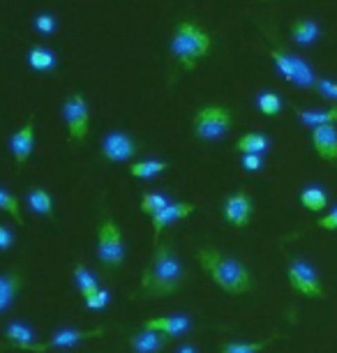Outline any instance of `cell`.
<instances>
[{
  "label": "cell",
  "mask_w": 337,
  "mask_h": 353,
  "mask_svg": "<svg viewBox=\"0 0 337 353\" xmlns=\"http://www.w3.org/2000/svg\"><path fill=\"white\" fill-rule=\"evenodd\" d=\"M185 279V265L171 245L162 243L153 250V256L143 270L141 289L148 298H167L181 289Z\"/></svg>",
  "instance_id": "1"
},
{
  "label": "cell",
  "mask_w": 337,
  "mask_h": 353,
  "mask_svg": "<svg viewBox=\"0 0 337 353\" xmlns=\"http://www.w3.org/2000/svg\"><path fill=\"white\" fill-rule=\"evenodd\" d=\"M199 265L229 296H245L252 291V272L241 259L224 254L217 248H201Z\"/></svg>",
  "instance_id": "2"
},
{
  "label": "cell",
  "mask_w": 337,
  "mask_h": 353,
  "mask_svg": "<svg viewBox=\"0 0 337 353\" xmlns=\"http://www.w3.org/2000/svg\"><path fill=\"white\" fill-rule=\"evenodd\" d=\"M171 56L181 63L185 70H194L201 58H206L213 51V39L208 30L196 21H181L171 37Z\"/></svg>",
  "instance_id": "3"
},
{
  "label": "cell",
  "mask_w": 337,
  "mask_h": 353,
  "mask_svg": "<svg viewBox=\"0 0 337 353\" xmlns=\"http://www.w3.org/2000/svg\"><path fill=\"white\" fill-rule=\"evenodd\" d=\"M192 128H194L196 139H201V141H222L234 128V113H231L229 106L222 104L203 106V109L196 111Z\"/></svg>",
  "instance_id": "4"
},
{
  "label": "cell",
  "mask_w": 337,
  "mask_h": 353,
  "mask_svg": "<svg viewBox=\"0 0 337 353\" xmlns=\"http://www.w3.org/2000/svg\"><path fill=\"white\" fill-rule=\"evenodd\" d=\"M97 259L107 268H121L125 261V241L123 231L114 219H104L97 229Z\"/></svg>",
  "instance_id": "5"
},
{
  "label": "cell",
  "mask_w": 337,
  "mask_h": 353,
  "mask_svg": "<svg viewBox=\"0 0 337 353\" xmlns=\"http://www.w3.org/2000/svg\"><path fill=\"white\" fill-rule=\"evenodd\" d=\"M287 277H289V284L296 293L305 298H326V291H323V284L319 279V272L309 261L305 259H292L289 261V268H287Z\"/></svg>",
  "instance_id": "6"
},
{
  "label": "cell",
  "mask_w": 337,
  "mask_h": 353,
  "mask_svg": "<svg viewBox=\"0 0 337 353\" xmlns=\"http://www.w3.org/2000/svg\"><path fill=\"white\" fill-rule=\"evenodd\" d=\"M268 53H270V61L275 63L277 72H280L287 83L298 85V88H309V85L316 81L312 68H309L303 58L294 56V53L277 51V49H270Z\"/></svg>",
  "instance_id": "7"
},
{
  "label": "cell",
  "mask_w": 337,
  "mask_h": 353,
  "mask_svg": "<svg viewBox=\"0 0 337 353\" xmlns=\"http://www.w3.org/2000/svg\"><path fill=\"white\" fill-rule=\"evenodd\" d=\"M63 118L68 125L70 141H83L90 132V109L81 92H74L63 102Z\"/></svg>",
  "instance_id": "8"
},
{
  "label": "cell",
  "mask_w": 337,
  "mask_h": 353,
  "mask_svg": "<svg viewBox=\"0 0 337 353\" xmlns=\"http://www.w3.org/2000/svg\"><path fill=\"white\" fill-rule=\"evenodd\" d=\"M107 328H95V330H76V328H61L56 332L49 342L44 344H32L30 353H46V351H54V349H72V346L85 342V339H95L102 337Z\"/></svg>",
  "instance_id": "9"
},
{
  "label": "cell",
  "mask_w": 337,
  "mask_h": 353,
  "mask_svg": "<svg viewBox=\"0 0 337 353\" xmlns=\"http://www.w3.org/2000/svg\"><path fill=\"white\" fill-rule=\"evenodd\" d=\"M139 152L136 141L125 132H109L102 141V155L109 159L111 164L132 162Z\"/></svg>",
  "instance_id": "10"
},
{
  "label": "cell",
  "mask_w": 337,
  "mask_h": 353,
  "mask_svg": "<svg viewBox=\"0 0 337 353\" xmlns=\"http://www.w3.org/2000/svg\"><path fill=\"white\" fill-rule=\"evenodd\" d=\"M32 148H35V113H30L28 123L10 137V152H12V157L17 159L19 171L28 164V159L32 155Z\"/></svg>",
  "instance_id": "11"
},
{
  "label": "cell",
  "mask_w": 337,
  "mask_h": 353,
  "mask_svg": "<svg viewBox=\"0 0 337 353\" xmlns=\"http://www.w3.org/2000/svg\"><path fill=\"white\" fill-rule=\"evenodd\" d=\"M224 219L236 226V229H243L245 224H249L252 219V210H254V203H252V196L247 192H236V194H229L224 199Z\"/></svg>",
  "instance_id": "12"
},
{
  "label": "cell",
  "mask_w": 337,
  "mask_h": 353,
  "mask_svg": "<svg viewBox=\"0 0 337 353\" xmlns=\"http://www.w3.org/2000/svg\"><path fill=\"white\" fill-rule=\"evenodd\" d=\"M312 145L314 152L323 162L337 164V128L335 125H321L312 130Z\"/></svg>",
  "instance_id": "13"
},
{
  "label": "cell",
  "mask_w": 337,
  "mask_h": 353,
  "mask_svg": "<svg viewBox=\"0 0 337 353\" xmlns=\"http://www.w3.org/2000/svg\"><path fill=\"white\" fill-rule=\"evenodd\" d=\"M143 328L146 330H155V332H162L167 337H183L187 335L192 330V319L185 316V314H174V316H157V319H148L143 321Z\"/></svg>",
  "instance_id": "14"
},
{
  "label": "cell",
  "mask_w": 337,
  "mask_h": 353,
  "mask_svg": "<svg viewBox=\"0 0 337 353\" xmlns=\"http://www.w3.org/2000/svg\"><path fill=\"white\" fill-rule=\"evenodd\" d=\"M196 210L194 203H187V201H174L169 203L167 208L160 210L157 215L153 217V233H155V241L160 238V233L167 229V226L176 224V222H183L185 217H190L192 212Z\"/></svg>",
  "instance_id": "15"
},
{
  "label": "cell",
  "mask_w": 337,
  "mask_h": 353,
  "mask_svg": "<svg viewBox=\"0 0 337 353\" xmlns=\"http://www.w3.org/2000/svg\"><path fill=\"white\" fill-rule=\"evenodd\" d=\"M23 289V277L19 270H8L0 272V314H5L14 301L19 298V293Z\"/></svg>",
  "instance_id": "16"
},
{
  "label": "cell",
  "mask_w": 337,
  "mask_h": 353,
  "mask_svg": "<svg viewBox=\"0 0 337 353\" xmlns=\"http://www.w3.org/2000/svg\"><path fill=\"white\" fill-rule=\"evenodd\" d=\"M169 342H171V337L143 328V330H139L136 335H132L130 346L134 353H162L169 346Z\"/></svg>",
  "instance_id": "17"
},
{
  "label": "cell",
  "mask_w": 337,
  "mask_h": 353,
  "mask_svg": "<svg viewBox=\"0 0 337 353\" xmlns=\"http://www.w3.org/2000/svg\"><path fill=\"white\" fill-rule=\"evenodd\" d=\"M289 32H292L294 44H298V46H312L316 39L321 37L319 23L312 21V19H296Z\"/></svg>",
  "instance_id": "18"
},
{
  "label": "cell",
  "mask_w": 337,
  "mask_h": 353,
  "mask_svg": "<svg viewBox=\"0 0 337 353\" xmlns=\"http://www.w3.org/2000/svg\"><path fill=\"white\" fill-rule=\"evenodd\" d=\"M5 337H8V342L14 346V349H21V351H30V346L37 344L35 342V330L23 321L10 323L8 328H5Z\"/></svg>",
  "instance_id": "19"
},
{
  "label": "cell",
  "mask_w": 337,
  "mask_h": 353,
  "mask_svg": "<svg viewBox=\"0 0 337 353\" xmlns=\"http://www.w3.org/2000/svg\"><path fill=\"white\" fill-rule=\"evenodd\" d=\"M294 113L298 123L309 130L321 128V125H337V106H330V109L323 111H300L298 106H294Z\"/></svg>",
  "instance_id": "20"
},
{
  "label": "cell",
  "mask_w": 337,
  "mask_h": 353,
  "mask_svg": "<svg viewBox=\"0 0 337 353\" xmlns=\"http://www.w3.org/2000/svg\"><path fill=\"white\" fill-rule=\"evenodd\" d=\"M25 203H28V208L35 212V215H42L46 219H54L56 210H54V199L51 194L42 188H35L30 190L28 194H25Z\"/></svg>",
  "instance_id": "21"
},
{
  "label": "cell",
  "mask_w": 337,
  "mask_h": 353,
  "mask_svg": "<svg viewBox=\"0 0 337 353\" xmlns=\"http://www.w3.org/2000/svg\"><path fill=\"white\" fill-rule=\"evenodd\" d=\"M28 65L35 72H42V74H46V72L56 70L58 58H56V53L51 49L35 44V46H30V49H28Z\"/></svg>",
  "instance_id": "22"
},
{
  "label": "cell",
  "mask_w": 337,
  "mask_h": 353,
  "mask_svg": "<svg viewBox=\"0 0 337 353\" xmlns=\"http://www.w3.org/2000/svg\"><path fill=\"white\" fill-rule=\"evenodd\" d=\"M298 201L303 208H307L309 212H321L328 205V194L321 185H307L305 190H300Z\"/></svg>",
  "instance_id": "23"
},
{
  "label": "cell",
  "mask_w": 337,
  "mask_h": 353,
  "mask_svg": "<svg viewBox=\"0 0 337 353\" xmlns=\"http://www.w3.org/2000/svg\"><path fill=\"white\" fill-rule=\"evenodd\" d=\"M236 148L241 150L243 155H263V152L270 148V141L261 132H247V134H243L238 139Z\"/></svg>",
  "instance_id": "24"
},
{
  "label": "cell",
  "mask_w": 337,
  "mask_h": 353,
  "mask_svg": "<svg viewBox=\"0 0 337 353\" xmlns=\"http://www.w3.org/2000/svg\"><path fill=\"white\" fill-rule=\"evenodd\" d=\"M167 169H169V162H164V159H141V162L130 164V173L134 178H141V181L160 176V173H164Z\"/></svg>",
  "instance_id": "25"
},
{
  "label": "cell",
  "mask_w": 337,
  "mask_h": 353,
  "mask_svg": "<svg viewBox=\"0 0 337 353\" xmlns=\"http://www.w3.org/2000/svg\"><path fill=\"white\" fill-rule=\"evenodd\" d=\"M74 284H76V289L79 293H81V298L85 301L88 296H92L95 291H100L102 286H100V279H97L92 272L85 268V265H74Z\"/></svg>",
  "instance_id": "26"
},
{
  "label": "cell",
  "mask_w": 337,
  "mask_h": 353,
  "mask_svg": "<svg viewBox=\"0 0 337 353\" xmlns=\"http://www.w3.org/2000/svg\"><path fill=\"white\" fill-rule=\"evenodd\" d=\"M277 339V335L268 337V339H256V342H229L224 344L217 353H259L266 346H270Z\"/></svg>",
  "instance_id": "27"
},
{
  "label": "cell",
  "mask_w": 337,
  "mask_h": 353,
  "mask_svg": "<svg viewBox=\"0 0 337 353\" xmlns=\"http://www.w3.org/2000/svg\"><path fill=\"white\" fill-rule=\"evenodd\" d=\"M171 201L167 194H162V192H146V194L141 196V212L148 217H155L157 212L167 208Z\"/></svg>",
  "instance_id": "28"
},
{
  "label": "cell",
  "mask_w": 337,
  "mask_h": 353,
  "mask_svg": "<svg viewBox=\"0 0 337 353\" xmlns=\"http://www.w3.org/2000/svg\"><path fill=\"white\" fill-rule=\"evenodd\" d=\"M256 106H259V111L266 118H273V116H277V113L282 111L284 104H282V97L277 95V92L266 90V92H261V95L256 97Z\"/></svg>",
  "instance_id": "29"
},
{
  "label": "cell",
  "mask_w": 337,
  "mask_h": 353,
  "mask_svg": "<svg viewBox=\"0 0 337 353\" xmlns=\"http://www.w3.org/2000/svg\"><path fill=\"white\" fill-rule=\"evenodd\" d=\"M0 210L8 212L10 217H14L17 224H21V226L25 224V219L21 217V205H19V199L12 194V192L3 190V188H0Z\"/></svg>",
  "instance_id": "30"
},
{
  "label": "cell",
  "mask_w": 337,
  "mask_h": 353,
  "mask_svg": "<svg viewBox=\"0 0 337 353\" xmlns=\"http://www.w3.org/2000/svg\"><path fill=\"white\" fill-rule=\"evenodd\" d=\"M32 28H35L39 35L51 37L58 30V19L51 14V12H39V14L32 19Z\"/></svg>",
  "instance_id": "31"
},
{
  "label": "cell",
  "mask_w": 337,
  "mask_h": 353,
  "mask_svg": "<svg viewBox=\"0 0 337 353\" xmlns=\"http://www.w3.org/2000/svg\"><path fill=\"white\" fill-rule=\"evenodd\" d=\"M109 301H111V293L107 291V289H100V291H95L92 296H88L85 298V307L88 310H92V312H100V310H104L109 305Z\"/></svg>",
  "instance_id": "32"
},
{
  "label": "cell",
  "mask_w": 337,
  "mask_h": 353,
  "mask_svg": "<svg viewBox=\"0 0 337 353\" xmlns=\"http://www.w3.org/2000/svg\"><path fill=\"white\" fill-rule=\"evenodd\" d=\"M314 85H316V90H319L323 97L337 102V81H333V79H316Z\"/></svg>",
  "instance_id": "33"
},
{
  "label": "cell",
  "mask_w": 337,
  "mask_h": 353,
  "mask_svg": "<svg viewBox=\"0 0 337 353\" xmlns=\"http://www.w3.org/2000/svg\"><path fill=\"white\" fill-rule=\"evenodd\" d=\"M316 226L323 231H337V205L328 212L326 217H321L319 222H316Z\"/></svg>",
  "instance_id": "34"
},
{
  "label": "cell",
  "mask_w": 337,
  "mask_h": 353,
  "mask_svg": "<svg viewBox=\"0 0 337 353\" xmlns=\"http://www.w3.org/2000/svg\"><path fill=\"white\" fill-rule=\"evenodd\" d=\"M241 166L245 171H259L263 166V159H261V155H243L241 157Z\"/></svg>",
  "instance_id": "35"
},
{
  "label": "cell",
  "mask_w": 337,
  "mask_h": 353,
  "mask_svg": "<svg viewBox=\"0 0 337 353\" xmlns=\"http://www.w3.org/2000/svg\"><path fill=\"white\" fill-rule=\"evenodd\" d=\"M12 245H14V233H12V229H8L5 224H0V252L10 250Z\"/></svg>",
  "instance_id": "36"
},
{
  "label": "cell",
  "mask_w": 337,
  "mask_h": 353,
  "mask_svg": "<svg viewBox=\"0 0 337 353\" xmlns=\"http://www.w3.org/2000/svg\"><path fill=\"white\" fill-rule=\"evenodd\" d=\"M176 353H196V349H194V346H192V344H183L181 349H178Z\"/></svg>",
  "instance_id": "37"
}]
</instances>
